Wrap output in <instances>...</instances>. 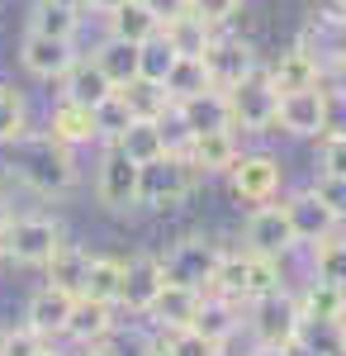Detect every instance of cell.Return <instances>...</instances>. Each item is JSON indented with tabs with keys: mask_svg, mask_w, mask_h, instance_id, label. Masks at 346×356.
I'll return each mask as SVG.
<instances>
[{
	"mask_svg": "<svg viewBox=\"0 0 346 356\" xmlns=\"http://www.w3.org/2000/svg\"><path fill=\"white\" fill-rule=\"evenodd\" d=\"M48 271V285L53 290H67L72 300H81V290H85V271H90V252L81 243H62L57 247V257L43 266Z\"/></svg>",
	"mask_w": 346,
	"mask_h": 356,
	"instance_id": "cell-25",
	"label": "cell"
},
{
	"mask_svg": "<svg viewBox=\"0 0 346 356\" xmlns=\"http://www.w3.org/2000/svg\"><path fill=\"white\" fill-rule=\"evenodd\" d=\"M266 72V81L275 95H294V90H313V86L327 81V72H322V62L304 43H294V48H285V53L275 57L270 67H261Z\"/></svg>",
	"mask_w": 346,
	"mask_h": 356,
	"instance_id": "cell-13",
	"label": "cell"
},
{
	"mask_svg": "<svg viewBox=\"0 0 346 356\" xmlns=\"http://www.w3.org/2000/svg\"><path fill=\"white\" fill-rule=\"evenodd\" d=\"M242 323H247V332H252L256 347H280V352H290V347H299V342L308 337V323H304L299 300H294L290 290L247 304V318H242Z\"/></svg>",
	"mask_w": 346,
	"mask_h": 356,
	"instance_id": "cell-4",
	"label": "cell"
},
{
	"mask_svg": "<svg viewBox=\"0 0 346 356\" xmlns=\"http://www.w3.org/2000/svg\"><path fill=\"white\" fill-rule=\"evenodd\" d=\"M38 356H72V352H62V347H53V342H48V347H43Z\"/></svg>",
	"mask_w": 346,
	"mask_h": 356,
	"instance_id": "cell-51",
	"label": "cell"
},
{
	"mask_svg": "<svg viewBox=\"0 0 346 356\" xmlns=\"http://www.w3.org/2000/svg\"><path fill=\"white\" fill-rule=\"evenodd\" d=\"M166 290V271H161V257L152 252H138L124 261V285H119V309H129L133 318H142L152 300Z\"/></svg>",
	"mask_w": 346,
	"mask_h": 356,
	"instance_id": "cell-11",
	"label": "cell"
},
{
	"mask_svg": "<svg viewBox=\"0 0 346 356\" xmlns=\"http://www.w3.org/2000/svg\"><path fill=\"white\" fill-rule=\"evenodd\" d=\"M57 5H67V10H85V0H57Z\"/></svg>",
	"mask_w": 346,
	"mask_h": 356,
	"instance_id": "cell-53",
	"label": "cell"
},
{
	"mask_svg": "<svg viewBox=\"0 0 346 356\" xmlns=\"http://www.w3.org/2000/svg\"><path fill=\"white\" fill-rule=\"evenodd\" d=\"M285 214H290V228H294V238H299V247H313V243L332 238V233L342 228V223L332 219V209H327L313 191H294L290 200H285Z\"/></svg>",
	"mask_w": 346,
	"mask_h": 356,
	"instance_id": "cell-14",
	"label": "cell"
},
{
	"mask_svg": "<svg viewBox=\"0 0 346 356\" xmlns=\"http://www.w3.org/2000/svg\"><path fill=\"white\" fill-rule=\"evenodd\" d=\"M342 81H346V76H342Z\"/></svg>",
	"mask_w": 346,
	"mask_h": 356,
	"instance_id": "cell-56",
	"label": "cell"
},
{
	"mask_svg": "<svg viewBox=\"0 0 346 356\" xmlns=\"http://www.w3.org/2000/svg\"><path fill=\"white\" fill-rule=\"evenodd\" d=\"M294 300H299V314H304L308 328H342L346 323V290L342 285H327V280L308 275V285Z\"/></svg>",
	"mask_w": 346,
	"mask_h": 356,
	"instance_id": "cell-17",
	"label": "cell"
},
{
	"mask_svg": "<svg viewBox=\"0 0 346 356\" xmlns=\"http://www.w3.org/2000/svg\"><path fill=\"white\" fill-rule=\"evenodd\" d=\"M81 356H124V347L109 337V342H95V347H81Z\"/></svg>",
	"mask_w": 346,
	"mask_h": 356,
	"instance_id": "cell-46",
	"label": "cell"
},
{
	"mask_svg": "<svg viewBox=\"0 0 346 356\" xmlns=\"http://www.w3.org/2000/svg\"><path fill=\"white\" fill-rule=\"evenodd\" d=\"M147 5H152V15H157L161 24H166L171 15H186L190 10V0H147Z\"/></svg>",
	"mask_w": 346,
	"mask_h": 356,
	"instance_id": "cell-45",
	"label": "cell"
},
{
	"mask_svg": "<svg viewBox=\"0 0 346 356\" xmlns=\"http://www.w3.org/2000/svg\"><path fill=\"white\" fill-rule=\"evenodd\" d=\"M161 33V19L152 15V5L147 0H129V5H119L114 15H109V38H124V43H147V38H157Z\"/></svg>",
	"mask_w": 346,
	"mask_h": 356,
	"instance_id": "cell-27",
	"label": "cell"
},
{
	"mask_svg": "<svg viewBox=\"0 0 346 356\" xmlns=\"http://www.w3.org/2000/svg\"><path fill=\"white\" fill-rule=\"evenodd\" d=\"M228 110H233V134H275V114H280V95L270 90L266 72L247 76L242 86L223 90Z\"/></svg>",
	"mask_w": 346,
	"mask_h": 356,
	"instance_id": "cell-8",
	"label": "cell"
},
{
	"mask_svg": "<svg viewBox=\"0 0 346 356\" xmlns=\"http://www.w3.org/2000/svg\"><path fill=\"white\" fill-rule=\"evenodd\" d=\"M199 304H204V295L199 290H186V285H166L157 300H152V309L142 314V318H152V328L161 332H181V328H195V318H199Z\"/></svg>",
	"mask_w": 346,
	"mask_h": 356,
	"instance_id": "cell-16",
	"label": "cell"
},
{
	"mask_svg": "<svg viewBox=\"0 0 346 356\" xmlns=\"http://www.w3.org/2000/svg\"><path fill=\"white\" fill-rule=\"evenodd\" d=\"M95 200L109 214H129L138 204V166L119 147H105V157L95 166Z\"/></svg>",
	"mask_w": 346,
	"mask_h": 356,
	"instance_id": "cell-10",
	"label": "cell"
},
{
	"mask_svg": "<svg viewBox=\"0 0 346 356\" xmlns=\"http://www.w3.org/2000/svg\"><path fill=\"white\" fill-rule=\"evenodd\" d=\"M138 53H142L138 43H124V38H105V43H100V48H95L90 57H95V67H100L109 81H114V90H124L129 81H138Z\"/></svg>",
	"mask_w": 346,
	"mask_h": 356,
	"instance_id": "cell-30",
	"label": "cell"
},
{
	"mask_svg": "<svg viewBox=\"0 0 346 356\" xmlns=\"http://www.w3.org/2000/svg\"><path fill=\"white\" fill-rule=\"evenodd\" d=\"M299 43L322 62V72L346 76V19H342V15H318L313 24L304 29V38H299Z\"/></svg>",
	"mask_w": 346,
	"mask_h": 356,
	"instance_id": "cell-18",
	"label": "cell"
},
{
	"mask_svg": "<svg viewBox=\"0 0 346 356\" xmlns=\"http://www.w3.org/2000/svg\"><path fill=\"white\" fill-rule=\"evenodd\" d=\"M195 332H204L209 342L228 347V342L242 332V304L218 300V295H204V304H199V318H195Z\"/></svg>",
	"mask_w": 346,
	"mask_h": 356,
	"instance_id": "cell-26",
	"label": "cell"
},
{
	"mask_svg": "<svg viewBox=\"0 0 346 356\" xmlns=\"http://www.w3.org/2000/svg\"><path fill=\"white\" fill-rule=\"evenodd\" d=\"M161 38L176 48V57H204V48H209V38H213V29L199 19V15H171L166 24H161Z\"/></svg>",
	"mask_w": 346,
	"mask_h": 356,
	"instance_id": "cell-29",
	"label": "cell"
},
{
	"mask_svg": "<svg viewBox=\"0 0 346 356\" xmlns=\"http://www.w3.org/2000/svg\"><path fill=\"white\" fill-rule=\"evenodd\" d=\"M15 219V209H10V191H5V181H0V228Z\"/></svg>",
	"mask_w": 346,
	"mask_h": 356,
	"instance_id": "cell-48",
	"label": "cell"
},
{
	"mask_svg": "<svg viewBox=\"0 0 346 356\" xmlns=\"http://www.w3.org/2000/svg\"><path fill=\"white\" fill-rule=\"evenodd\" d=\"M72 295L67 290H53V285H43V290H33L28 295V309H24V323L38 337H67V318H72Z\"/></svg>",
	"mask_w": 346,
	"mask_h": 356,
	"instance_id": "cell-20",
	"label": "cell"
},
{
	"mask_svg": "<svg viewBox=\"0 0 346 356\" xmlns=\"http://www.w3.org/2000/svg\"><path fill=\"white\" fill-rule=\"evenodd\" d=\"M181 57H176V48L166 43V38H147L142 43V53H138V76H147V81H161L166 86V76H171V67H176Z\"/></svg>",
	"mask_w": 346,
	"mask_h": 356,
	"instance_id": "cell-37",
	"label": "cell"
},
{
	"mask_svg": "<svg viewBox=\"0 0 346 356\" xmlns=\"http://www.w3.org/2000/svg\"><path fill=\"white\" fill-rule=\"evenodd\" d=\"M48 134H53L57 143H67L72 152L85 147V143H100V138H95V114L72 105V100H62V95H57L53 110H48Z\"/></svg>",
	"mask_w": 346,
	"mask_h": 356,
	"instance_id": "cell-24",
	"label": "cell"
},
{
	"mask_svg": "<svg viewBox=\"0 0 346 356\" xmlns=\"http://www.w3.org/2000/svg\"><path fill=\"white\" fill-rule=\"evenodd\" d=\"M190 157V166L199 171V176H228L233 162L242 157V143L233 129H223V134H195L186 138V147H181Z\"/></svg>",
	"mask_w": 346,
	"mask_h": 356,
	"instance_id": "cell-15",
	"label": "cell"
},
{
	"mask_svg": "<svg viewBox=\"0 0 346 356\" xmlns=\"http://www.w3.org/2000/svg\"><path fill=\"white\" fill-rule=\"evenodd\" d=\"M247 356H290V352H280V347H252Z\"/></svg>",
	"mask_w": 346,
	"mask_h": 356,
	"instance_id": "cell-50",
	"label": "cell"
},
{
	"mask_svg": "<svg viewBox=\"0 0 346 356\" xmlns=\"http://www.w3.org/2000/svg\"><path fill=\"white\" fill-rule=\"evenodd\" d=\"M204 90H213V86H209V72H204V62H199V57H181V62L171 67V76H166V95L181 105V100H190V95H204Z\"/></svg>",
	"mask_w": 346,
	"mask_h": 356,
	"instance_id": "cell-35",
	"label": "cell"
},
{
	"mask_svg": "<svg viewBox=\"0 0 346 356\" xmlns=\"http://www.w3.org/2000/svg\"><path fill=\"white\" fill-rule=\"evenodd\" d=\"M223 181H228V195H233L238 204L261 209V204H275V200H280L285 166H280V157H275V152H242Z\"/></svg>",
	"mask_w": 346,
	"mask_h": 356,
	"instance_id": "cell-6",
	"label": "cell"
},
{
	"mask_svg": "<svg viewBox=\"0 0 346 356\" xmlns=\"http://www.w3.org/2000/svg\"><path fill=\"white\" fill-rule=\"evenodd\" d=\"M62 243H67V233H62V219L53 214H15L0 228V257L15 266H33V271H43Z\"/></svg>",
	"mask_w": 346,
	"mask_h": 356,
	"instance_id": "cell-3",
	"label": "cell"
},
{
	"mask_svg": "<svg viewBox=\"0 0 346 356\" xmlns=\"http://www.w3.org/2000/svg\"><path fill=\"white\" fill-rule=\"evenodd\" d=\"M28 33H43V38H76L81 33V10H67L57 0H33V15H28Z\"/></svg>",
	"mask_w": 346,
	"mask_h": 356,
	"instance_id": "cell-32",
	"label": "cell"
},
{
	"mask_svg": "<svg viewBox=\"0 0 346 356\" xmlns=\"http://www.w3.org/2000/svg\"><path fill=\"white\" fill-rule=\"evenodd\" d=\"M318 176H346V138H318Z\"/></svg>",
	"mask_w": 346,
	"mask_h": 356,
	"instance_id": "cell-44",
	"label": "cell"
},
{
	"mask_svg": "<svg viewBox=\"0 0 346 356\" xmlns=\"http://www.w3.org/2000/svg\"><path fill=\"white\" fill-rule=\"evenodd\" d=\"M119 5H129V0H85V10H95V15H114V10H119Z\"/></svg>",
	"mask_w": 346,
	"mask_h": 356,
	"instance_id": "cell-47",
	"label": "cell"
},
{
	"mask_svg": "<svg viewBox=\"0 0 346 356\" xmlns=\"http://www.w3.org/2000/svg\"><path fill=\"white\" fill-rule=\"evenodd\" d=\"M285 290V261H270V257H252L247 252V285H242V309L266 295H280Z\"/></svg>",
	"mask_w": 346,
	"mask_h": 356,
	"instance_id": "cell-33",
	"label": "cell"
},
{
	"mask_svg": "<svg viewBox=\"0 0 346 356\" xmlns=\"http://www.w3.org/2000/svg\"><path fill=\"white\" fill-rule=\"evenodd\" d=\"M337 342H346V323H342V328H337Z\"/></svg>",
	"mask_w": 346,
	"mask_h": 356,
	"instance_id": "cell-55",
	"label": "cell"
},
{
	"mask_svg": "<svg viewBox=\"0 0 346 356\" xmlns=\"http://www.w3.org/2000/svg\"><path fill=\"white\" fill-rule=\"evenodd\" d=\"M204 186V176L190 166L186 152H166L157 162L138 166V204H147L152 214H171V209H181L190 195Z\"/></svg>",
	"mask_w": 346,
	"mask_h": 356,
	"instance_id": "cell-2",
	"label": "cell"
},
{
	"mask_svg": "<svg viewBox=\"0 0 346 356\" xmlns=\"http://www.w3.org/2000/svg\"><path fill=\"white\" fill-rule=\"evenodd\" d=\"M199 62H204V72H209L213 90H233V86H242L247 76L261 72V53H256L242 33H228V29H218L209 38V48H204Z\"/></svg>",
	"mask_w": 346,
	"mask_h": 356,
	"instance_id": "cell-7",
	"label": "cell"
},
{
	"mask_svg": "<svg viewBox=\"0 0 346 356\" xmlns=\"http://www.w3.org/2000/svg\"><path fill=\"white\" fill-rule=\"evenodd\" d=\"M308 271H313V280H327V285L346 290V238L342 233H332V238L308 247Z\"/></svg>",
	"mask_w": 346,
	"mask_h": 356,
	"instance_id": "cell-34",
	"label": "cell"
},
{
	"mask_svg": "<svg viewBox=\"0 0 346 356\" xmlns=\"http://www.w3.org/2000/svg\"><path fill=\"white\" fill-rule=\"evenodd\" d=\"M138 356H171V352H166V347H161L157 337H152V342H147V347H142V352H138Z\"/></svg>",
	"mask_w": 346,
	"mask_h": 356,
	"instance_id": "cell-49",
	"label": "cell"
},
{
	"mask_svg": "<svg viewBox=\"0 0 346 356\" xmlns=\"http://www.w3.org/2000/svg\"><path fill=\"white\" fill-rule=\"evenodd\" d=\"M95 138H100V143H114V138L124 134V129H129V124H133V114H129V105H124V95H119V90H114V95H109L105 105H95Z\"/></svg>",
	"mask_w": 346,
	"mask_h": 356,
	"instance_id": "cell-38",
	"label": "cell"
},
{
	"mask_svg": "<svg viewBox=\"0 0 346 356\" xmlns=\"http://www.w3.org/2000/svg\"><path fill=\"white\" fill-rule=\"evenodd\" d=\"M109 147H119V152H124L133 166L157 162V157H166V152H171V143H166V119H133V124L114 138Z\"/></svg>",
	"mask_w": 346,
	"mask_h": 356,
	"instance_id": "cell-22",
	"label": "cell"
},
{
	"mask_svg": "<svg viewBox=\"0 0 346 356\" xmlns=\"http://www.w3.org/2000/svg\"><path fill=\"white\" fill-rule=\"evenodd\" d=\"M327 15H342V19H346V0H332V10H327Z\"/></svg>",
	"mask_w": 346,
	"mask_h": 356,
	"instance_id": "cell-52",
	"label": "cell"
},
{
	"mask_svg": "<svg viewBox=\"0 0 346 356\" xmlns=\"http://www.w3.org/2000/svg\"><path fill=\"white\" fill-rule=\"evenodd\" d=\"M308 191H313L322 204L332 209V219L346 223V176H318V181H313Z\"/></svg>",
	"mask_w": 346,
	"mask_h": 356,
	"instance_id": "cell-43",
	"label": "cell"
},
{
	"mask_svg": "<svg viewBox=\"0 0 346 356\" xmlns=\"http://www.w3.org/2000/svg\"><path fill=\"white\" fill-rule=\"evenodd\" d=\"M57 86H62L57 95L72 100V105H81V110H95V105H105L109 95H114V81L95 67V57H76V67H72Z\"/></svg>",
	"mask_w": 346,
	"mask_h": 356,
	"instance_id": "cell-21",
	"label": "cell"
},
{
	"mask_svg": "<svg viewBox=\"0 0 346 356\" xmlns=\"http://www.w3.org/2000/svg\"><path fill=\"white\" fill-rule=\"evenodd\" d=\"M322 138H346V81H322Z\"/></svg>",
	"mask_w": 346,
	"mask_h": 356,
	"instance_id": "cell-40",
	"label": "cell"
},
{
	"mask_svg": "<svg viewBox=\"0 0 346 356\" xmlns=\"http://www.w3.org/2000/svg\"><path fill=\"white\" fill-rule=\"evenodd\" d=\"M161 347L171 356H223V347L218 342H209L204 332H195V328H181V332H161L157 337Z\"/></svg>",
	"mask_w": 346,
	"mask_h": 356,
	"instance_id": "cell-39",
	"label": "cell"
},
{
	"mask_svg": "<svg viewBox=\"0 0 346 356\" xmlns=\"http://www.w3.org/2000/svg\"><path fill=\"white\" fill-rule=\"evenodd\" d=\"M119 328L114 318V304H100V300H76L72 304V318H67V337L76 347H95V342H109Z\"/></svg>",
	"mask_w": 346,
	"mask_h": 356,
	"instance_id": "cell-23",
	"label": "cell"
},
{
	"mask_svg": "<svg viewBox=\"0 0 346 356\" xmlns=\"http://www.w3.org/2000/svg\"><path fill=\"white\" fill-rule=\"evenodd\" d=\"M119 285H124V257L90 252V271H85L81 300H100V304H114V309H119Z\"/></svg>",
	"mask_w": 346,
	"mask_h": 356,
	"instance_id": "cell-28",
	"label": "cell"
},
{
	"mask_svg": "<svg viewBox=\"0 0 346 356\" xmlns=\"http://www.w3.org/2000/svg\"><path fill=\"white\" fill-rule=\"evenodd\" d=\"M238 10H242V0H190V15H199L213 33L233 24V19H238Z\"/></svg>",
	"mask_w": 346,
	"mask_h": 356,
	"instance_id": "cell-42",
	"label": "cell"
},
{
	"mask_svg": "<svg viewBox=\"0 0 346 356\" xmlns=\"http://www.w3.org/2000/svg\"><path fill=\"white\" fill-rule=\"evenodd\" d=\"M43 347H48V337H38V332L28 328V323L0 332V356H38Z\"/></svg>",
	"mask_w": 346,
	"mask_h": 356,
	"instance_id": "cell-41",
	"label": "cell"
},
{
	"mask_svg": "<svg viewBox=\"0 0 346 356\" xmlns=\"http://www.w3.org/2000/svg\"><path fill=\"white\" fill-rule=\"evenodd\" d=\"M294 247H299V238H294V228H290L285 204H261V209L247 214V223H242V252L285 261Z\"/></svg>",
	"mask_w": 346,
	"mask_h": 356,
	"instance_id": "cell-9",
	"label": "cell"
},
{
	"mask_svg": "<svg viewBox=\"0 0 346 356\" xmlns=\"http://www.w3.org/2000/svg\"><path fill=\"white\" fill-rule=\"evenodd\" d=\"M5 171L24 191H33L38 200H62V195L76 186V152L67 143H57L48 129H28L24 138L10 143Z\"/></svg>",
	"mask_w": 346,
	"mask_h": 356,
	"instance_id": "cell-1",
	"label": "cell"
},
{
	"mask_svg": "<svg viewBox=\"0 0 346 356\" xmlns=\"http://www.w3.org/2000/svg\"><path fill=\"white\" fill-rule=\"evenodd\" d=\"M76 48L67 38H43V33H24L19 43V67H24L33 81H62L72 67H76Z\"/></svg>",
	"mask_w": 346,
	"mask_h": 356,
	"instance_id": "cell-12",
	"label": "cell"
},
{
	"mask_svg": "<svg viewBox=\"0 0 346 356\" xmlns=\"http://www.w3.org/2000/svg\"><path fill=\"white\" fill-rule=\"evenodd\" d=\"M119 95H124V105H129V114H133V119H171V110H176V100L166 95V86H161V81H147V76L129 81Z\"/></svg>",
	"mask_w": 346,
	"mask_h": 356,
	"instance_id": "cell-31",
	"label": "cell"
},
{
	"mask_svg": "<svg viewBox=\"0 0 346 356\" xmlns=\"http://www.w3.org/2000/svg\"><path fill=\"white\" fill-rule=\"evenodd\" d=\"M275 129H285L290 138H322V86H313V90H294V95H280Z\"/></svg>",
	"mask_w": 346,
	"mask_h": 356,
	"instance_id": "cell-19",
	"label": "cell"
},
{
	"mask_svg": "<svg viewBox=\"0 0 346 356\" xmlns=\"http://www.w3.org/2000/svg\"><path fill=\"white\" fill-rule=\"evenodd\" d=\"M28 134V105L24 95L15 90L10 81H0V147H10L15 138Z\"/></svg>",
	"mask_w": 346,
	"mask_h": 356,
	"instance_id": "cell-36",
	"label": "cell"
},
{
	"mask_svg": "<svg viewBox=\"0 0 346 356\" xmlns=\"http://www.w3.org/2000/svg\"><path fill=\"white\" fill-rule=\"evenodd\" d=\"M218 261H223V247L199 238V233H186L161 252V271H166V285H186V290H209L213 275H218Z\"/></svg>",
	"mask_w": 346,
	"mask_h": 356,
	"instance_id": "cell-5",
	"label": "cell"
},
{
	"mask_svg": "<svg viewBox=\"0 0 346 356\" xmlns=\"http://www.w3.org/2000/svg\"><path fill=\"white\" fill-rule=\"evenodd\" d=\"M327 356H346V342H337V347H327Z\"/></svg>",
	"mask_w": 346,
	"mask_h": 356,
	"instance_id": "cell-54",
	"label": "cell"
}]
</instances>
